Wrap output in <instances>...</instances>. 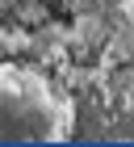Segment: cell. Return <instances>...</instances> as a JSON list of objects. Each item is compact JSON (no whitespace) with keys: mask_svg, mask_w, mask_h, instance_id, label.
<instances>
[{"mask_svg":"<svg viewBox=\"0 0 134 147\" xmlns=\"http://www.w3.org/2000/svg\"><path fill=\"white\" fill-rule=\"evenodd\" d=\"M76 135V105L42 71L0 63V143H63Z\"/></svg>","mask_w":134,"mask_h":147,"instance_id":"6da1fadb","label":"cell"},{"mask_svg":"<svg viewBox=\"0 0 134 147\" xmlns=\"http://www.w3.org/2000/svg\"><path fill=\"white\" fill-rule=\"evenodd\" d=\"M117 4H122V13H126V21L134 25V0H117Z\"/></svg>","mask_w":134,"mask_h":147,"instance_id":"7a4b0ae2","label":"cell"}]
</instances>
